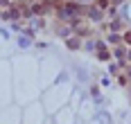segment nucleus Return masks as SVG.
I'll return each mask as SVG.
<instances>
[{
	"mask_svg": "<svg viewBox=\"0 0 131 124\" xmlns=\"http://www.w3.org/2000/svg\"><path fill=\"white\" fill-rule=\"evenodd\" d=\"M113 54H115V56H122V54H124V50H122V47H115V52H113Z\"/></svg>",
	"mask_w": 131,
	"mask_h": 124,
	"instance_id": "obj_4",
	"label": "nucleus"
},
{
	"mask_svg": "<svg viewBox=\"0 0 131 124\" xmlns=\"http://www.w3.org/2000/svg\"><path fill=\"white\" fill-rule=\"evenodd\" d=\"M18 45H20V47H27V45H29V41H27V39H20V41H18Z\"/></svg>",
	"mask_w": 131,
	"mask_h": 124,
	"instance_id": "obj_3",
	"label": "nucleus"
},
{
	"mask_svg": "<svg viewBox=\"0 0 131 124\" xmlns=\"http://www.w3.org/2000/svg\"><path fill=\"white\" fill-rule=\"evenodd\" d=\"M2 16H5L7 20H16V18H18L20 14H18V9H7V11H5Z\"/></svg>",
	"mask_w": 131,
	"mask_h": 124,
	"instance_id": "obj_1",
	"label": "nucleus"
},
{
	"mask_svg": "<svg viewBox=\"0 0 131 124\" xmlns=\"http://www.w3.org/2000/svg\"><path fill=\"white\" fill-rule=\"evenodd\" d=\"M97 120H100V124H108V115H106V113H102Z\"/></svg>",
	"mask_w": 131,
	"mask_h": 124,
	"instance_id": "obj_2",
	"label": "nucleus"
}]
</instances>
